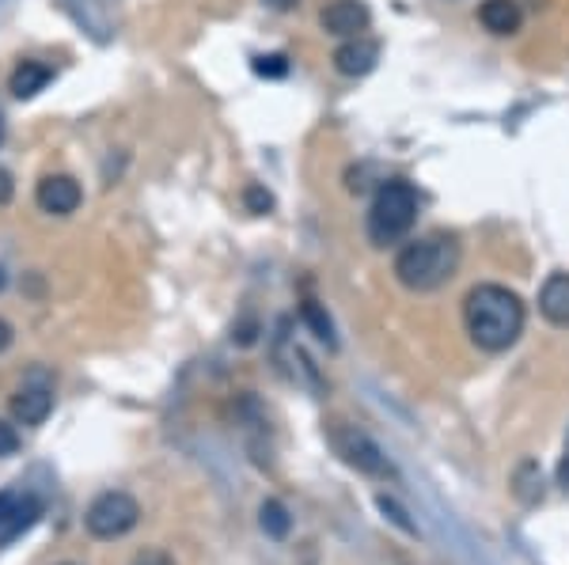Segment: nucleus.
Wrapping results in <instances>:
<instances>
[{"label":"nucleus","mask_w":569,"mask_h":565,"mask_svg":"<svg viewBox=\"0 0 569 565\" xmlns=\"http://www.w3.org/2000/svg\"><path fill=\"white\" fill-rule=\"evenodd\" d=\"M463 322L478 350L506 353L524 334V304L506 285H475L463 301Z\"/></svg>","instance_id":"1"},{"label":"nucleus","mask_w":569,"mask_h":565,"mask_svg":"<svg viewBox=\"0 0 569 565\" xmlns=\"http://www.w3.org/2000/svg\"><path fill=\"white\" fill-rule=\"evenodd\" d=\"M460 270V239L433 232L414 244H406L395 258V278L410 293H433V289L449 285Z\"/></svg>","instance_id":"2"},{"label":"nucleus","mask_w":569,"mask_h":565,"mask_svg":"<svg viewBox=\"0 0 569 565\" xmlns=\"http://www.w3.org/2000/svg\"><path fill=\"white\" fill-rule=\"evenodd\" d=\"M418 190L406 179H387L380 183L376 198L369 205V221H364V232H369L372 247H392L398 239L410 236L414 221H418Z\"/></svg>","instance_id":"3"},{"label":"nucleus","mask_w":569,"mask_h":565,"mask_svg":"<svg viewBox=\"0 0 569 565\" xmlns=\"http://www.w3.org/2000/svg\"><path fill=\"white\" fill-rule=\"evenodd\" d=\"M330 444L357 474H369V479H395V467L387 463V456L380 451V444L361 433L357 425H346V422H335L330 425Z\"/></svg>","instance_id":"4"},{"label":"nucleus","mask_w":569,"mask_h":565,"mask_svg":"<svg viewBox=\"0 0 569 565\" xmlns=\"http://www.w3.org/2000/svg\"><path fill=\"white\" fill-rule=\"evenodd\" d=\"M137 520H141V505H137L129 494H121V490L100 494L92 505H88V513H84L88 535L107 539V543H111V539L129 535V531L137 528Z\"/></svg>","instance_id":"5"},{"label":"nucleus","mask_w":569,"mask_h":565,"mask_svg":"<svg viewBox=\"0 0 569 565\" xmlns=\"http://www.w3.org/2000/svg\"><path fill=\"white\" fill-rule=\"evenodd\" d=\"M80 201H84V190H80V183L72 179V175H46L35 187V205L50 216L77 213Z\"/></svg>","instance_id":"6"},{"label":"nucleus","mask_w":569,"mask_h":565,"mask_svg":"<svg viewBox=\"0 0 569 565\" xmlns=\"http://www.w3.org/2000/svg\"><path fill=\"white\" fill-rule=\"evenodd\" d=\"M320 23H323V31H327V35L357 38V35H364V31H369L372 12H369V4H364V0H330V4L323 8Z\"/></svg>","instance_id":"7"},{"label":"nucleus","mask_w":569,"mask_h":565,"mask_svg":"<svg viewBox=\"0 0 569 565\" xmlns=\"http://www.w3.org/2000/svg\"><path fill=\"white\" fill-rule=\"evenodd\" d=\"M376 61H380V43L369 35L346 38L335 50V69L341 76H364V72L376 69Z\"/></svg>","instance_id":"8"},{"label":"nucleus","mask_w":569,"mask_h":565,"mask_svg":"<svg viewBox=\"0 0 569 565\" xmlns=\"http://www.w3.org/2000/svg\"><path fill=\"white\" fill-rule=\"evenodd\" d=\"M478 23L490 35H516L520 23H524V8H520V0H483Z\"/></svg>","instance_id":"9"},{"label":"nucleus","mask_w":569,"mask_h":565,"mask_svg":"<svg viewBox=\"0 0 569 565\" xmlns=\"http://www.w3.org/2000/svg\"><path fill=\"white\" fill-rule=\"evenodd\" d=\"M539 311L555 327H569V273H550L539 289Z\"/></svg>","instance_id":"10"},{"label":"nucleus","mask_w":569,"mask_h":565,"mask_svg":"<svg viewBox=\"0 0 569 565\" xmlns=\"http://www.w3.org/2000/svg\"><path fill=\"white\" fill-rule=\"evenodd\" d=\"M50 80H54L50 64H43V61H20L12 69V80H8V92H12L15 99H35V95L43 92Z\"/></svg>","instance_id":"11"},{"label":"nucleus","mask_w":569,"mask_h":565,"mask_svg":"<svg viewBox=\"0 0 569 565\" xmlns=\"http://www.w3.org/2000/svg\"><path fill=\"white\" fill-rule=\"evenodd\" d=\"M50 410H54V395L46 387H23L12 399V414L23 425H43L50 417Z\"/></svg>","instance_id":"12"},{"label":"nucleus","mask_w":569,"mask_h":565,"mask_svg":"<svg viewBox=\"0 0 569 565\" xmlns=\"http://www.w3.org/2000/svg\"><path fill=\"white\" fill-rule=\"evenodd\" d=\"M43 516V502L38 497H31V494H20V502H15L12 513L0 520V543H8V539H15L20 531H27L31 523Z\"/></svg>","instance_id":"13"},{"label":"nucleus","mask_w":569,"mask_h":565,"mask_svg":"<svg viewBox=\"0 0 569 565\" xmlns=\"http://www.w3.org/2000/svg\"><path fill=\"white\" fill-rule=\"evenodd\" d=\"M300 319H304V327L312 330V334L320 338L323 345H330V350H335V345H338L335 322H330V315L323 311L320 301H304V304H300Z\"/></svg>","instance_id":"14"},{"label":"nucleus","mask_w":569,"mask_h":565,"mask_svg":"<svg viewBox=\"0 0 569 565\" xmlns=\"http://www.w3.org/2000/svg\"><path fill=\"white\" fill-rule=\"evenodd\" d=\"M258 523H263L266 535L281 543V539L289 535V528H292V516L281 502H263V508H258Z\"/></svg>","instance_id":"15"},{"label":"nucleus","mask_w":569,"mask_h":565,"mask_svg":"<svg viewBox=\"0 0 569 565\" xmlns=\"http://www.w3.org/2000/svg\"><path fill=\"white\" fill-rule=\"evenodd\" d=\"M376 505H380V513H384V516H387V520H392V523H395V528H403V531H406V535H418V523H414V520H410V516H406V508H403V505H398V502H395V497L380 494V497H376Z\"/></svg>","instance_id":"16"},{"label":"nucleus","mask_w":569,"mask_h":565,"mask_svg":"<svg viewBox=\"0 0 569 565\" xmlns=\"http://www.w3.org/2000/svg\"><path fill=\"white\" fill-rule=\"evenodd\" d=\"M251 69H255L258 76H270V80H278V76H284V72H289V58H284V54H258V58H255V64H251Z\"/></svg>","instance_id":"17"},{"label":"nucleus","mask_w":569,"mask_h":565,"mask_svg":"<svg viewBox=\"0 0 569 565\" xmlns=\"http://www.w3.org/2000/svg\"><path fill=\"white\" fill-rule=\"evenodd\" d=\"M243 205H247V213L263 216L274 209V198H270V190H263V187H247L243 190Z\"/></svg>","instance_id":"18"},{"label":"nucleus","mask_w":569,"mask_h":565,"mask_svg":"<svg viewBox=\"0 0 569 565\" xmlns=\"http://www.w3.org/2000/svg\"><path fill=\"white\" fill-rule=\"evenodd\" d=\"M15 451H20V433H15V425L0 422V459L15 456Z\"/></svg>","instance_id":"19"},{"label":"nucleus","mask_w":569,"mask_h":565,"mask_svg":"<svg viewBox=\"0 0 569 565\" xmlns=\"http://www.w3.org/2000/svg\"><path fill=\"white\" fill-rule=\"evenodd\" d=\"M133 565H175V562H171L164 551H144V554H137Z\"/></svg>","instance_id":"20"},{"label":"nucleus","mask_w":569,"mask_h":565,"mask_svg":"<svg viewBox=\"0 0 569 565\" xmlns=\"http://www.w3.org/2000/svg\"><path fill=\"white\" fill-rule=\"evenodd\" d=\"M12 193H15V183H12V175L0 167V205H8L12 201Z\"/></svg>","instance_id":"21"},{"label":"nucleus","mask_w":569,"mask_h":565,"mask_svg":"<svg viewBox=\"0 0 569 565\" xmlns=\"http://www.w3.org/2000/svg\"><path fill=\"white\" fill-rule=\"evenodd\" d=\"M15 502H20V494H0V520H4V516L12 513Z\"/></svg>","instance_id":"22"},{"label":"nucleus","mask_w":569,"mask_h":565,"mask_svg":"<svg viewBox=\"0 0 569 565\" xmlns=\"http://www.w3.org/2000/svg\"><path fill=\"white\" fill-rule=\"evenodd\" d=\"M8 345H12V322L0 319V353H4Z\"/></svg>","instance_id":"23"},{"label":"nucleus","mask_w":569,"mask_h":565,"mask_svg":"<svg viewBox=\"0 0 569 565\" xmlns=\"http://www.w3.org/2000/svg\"><path fill=\"white\" fill-rule=\"evenodd\" d=\"M558 482H562V486L569 490V451H566V459H562V463H558Z\"/></svg>","instance_id":"24"},{"label":"nucleus","mask_w":569,"mask_h":565,"mask_svg":"<svg viewBox=\"0 0 569 565\" xmlns=\"http://www.w3.org/2000/svg\"><path fill=\"white\" fill-rule=\"evenodd\" d=\"M0 141H4V118H0Z\"/></svg>","instance_id":"25"},{"label":"nucleus","mask_w":569,"mask_h":565,"mask_svg":"<svg viewBox=\"0 0 569 565\" xmlns=\"http://www.w3.org/2000/svg\"><path fill=\"white\" fill-rule=\"evenodd\" d=\"M0 289H4V273H0Z\"/></svg>","instance_id":"26"}]
</instances>
